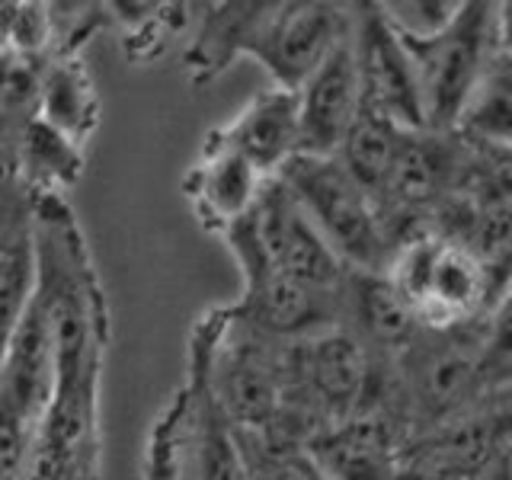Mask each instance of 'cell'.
<instances>
[{
	"instance_id": "1",
	"label": "cell",
	"mask_w": 512,
	"mask_h": 480,
	"mask_svg": "<svg viewBox=\"0 0 512 480\" xmlns=\"http://www.w3.org/2000/svg\"><path fill=\"white\" fill-rule=\"evenodd\" d=\"M384 276L410 301L426 330H448L484 320L509 282L477 250L436 231L404 240L394 250Z\"/></svg>"
},
{
	"instance_id": "2",
	"label": "cell",
	"mask_w": 512,
	"mask_h": 480,
	"mask_svg": "<svg viewBox=\"0 0 512 480\" xmlns=\"http://www.w3.org/2000/svg\"><path fill=\"white\" fill-rule=\"evenodd\" d=\"M391 20L413 64L426 128L455 132L461 109L468 106L480 74L496 52L493 4L464 0L452 7L439 26L429 29H410L394 13Z\"/></svg>"
},
{
	"instance_id": "3",
	"label": "cell",
	"mask_w": 512,
	"mask_h": 480,
	"mask_svg": "<svg viewBox=\"0 0 512 480\" xmlns=\"http://www.w3.org/2000/svg\"><path fill=\"white\" fill-rule=\"evenodd\" d=\"M276 180L292 192L301 212L340 256L346 269L384 272L391 263V240L375 199L352 180L336 157L295 154Z\"/></svg>"
},
{
	"instance_id": "4",
	"label": "cell",
	"mask_w": 512,
	"mask_h": 480,
	"mask_svg": "<svg viewBox=\"0 0 512 480\" xmlns=\"http://www.w3.org/2000/svg\"><path fill=\"white\" fill-rule=\"evenodd\" d=\"M400 404L420 432L474 407L487 394L484 320L448 330H423L394 359Z\"/></svg>"
},
{
	"instance_id": "5",
	"label": "cell",
	"mask_w": 512,
	"mask_h": 480,
	"mask_svg": "<svg viewBox=\"0 0 512 480\" xmlns=\"http://www.w3.org/2000/svg\"><path fill=\"white\" fill-rule=\"evenodd\" d=\"M349 36V13L336 4H263L247 36L244 55H253L272 74L276 87L298 93L330 52Z\"/></svg>"
},
{
	"instance_id": "6",
	"label": "cell",
	"mask_w": 512,
	"mask_h": 480,
	"mask_svg": "<svg viewBox=\"0 0 512 480\" xmlns=\"http://www.w3.org/2000/svg\"><path fill=\"white\" fill-rule=\"evenodd\" d=\"M349 42L356 58L362 109L394 122L404 132L426 128L420 87L388 7L359 4L349 13Z\"/></svg>"
},
{
	"instance_id": "7",
	"label": "cell",
	"mask_w": 512,
	"mask_h": 480,
	"mask_svg": "<svg viewBox=\"0 0 512 480\" xmlns=\"http://www.w3.org/2000/svg\"><path fill=\"white\" fill-rule=\"evenodd\" d=\"M237 317L260 336L304 340V336L333 330L343 320L340 292L304 285L279 269H256L247 276L244 301Z\"/></svg>"
},
{
	"instance_id": "8",
	"label": "cell",
	"mask_w": 512,
	"mask_h": 480,
	"mask_svg": "<svg viewBox=\"0 0 512 480\" xmlns=\"http://www.w3.org/2000/svg\"><path fill=\"white\" fill-rule=\"evenodd\" d=\"M362 109L349 36L298 90V154L333 157Z\"/></svg>"
},
{
	"instance_id": "9",
	"label": "cell",
	"mask_w": 512,
	"mask_h": 480,
	"mask_svg": "<svg viewBox=\"0 0 512 480\" xmlns=\"http://www.w3.org/2000/svg\"><path fill=\"white\" fill-rule=\"evenodd\" d=\"M304 452L327 480H394L397 423L384 413H356L320 429Z\"/></svg>"
},
{
	"instance_id": "10",
	"label": "cell",
	"mask_w": 512,
	"mask_h": 480,
	"mask_svg": "<svg viewBox=\"0 0 512 480\" xmlns=\"http://www.w3.org/2000/svg\"><path fill=\"white\" fill-rule=\"evenodd\" d=\"M340 311L349 320V333L368 352H384V359L391 362L426 330L410 301L397 292V285L384 272L346 269L340 285Z\"/></svg>"
},
{
	"instance_id": "11",
	"label": "cell",
	"mask_w": 512,
	"mask_h": 480,
	"mask_svg": "<svg viewBox=\"0 0 512 480\" xmlns=\"http://www.w3.org/2000/svg\"><path fill=\"white\" fill-rule=\"evenodd\" d=\"M208 144L234 151L263 180H272L298 154V93L282 87L263 90Z\"/></svg>"
},
{
	"instance_id": "12",
	"label": "cell",
	"mask_w": 512,
	"mask_h": 480,
	"mask_svg": "<svg viewBox=\"0 0 512 480\" xmlns=\"http://www.w3.org/2000/svg\"><path fill=\"white\" fill-rule=\"evenodd\" d=\"M218 400L237 432L263 436L285 400L282 356L260 346H237L218 365Z\"/></svg>"
},
{
	"instance_id": "13",
	"label": "cell",
	"mask_w": 512,
	"mask_h": 480,
	"mask_svg": "<svg viewBox=\"0 0 512 480\" xmlns=\"http://www.w3.org/2000/svg\"><path fill=\"white\" fill-rule=\"evenodd\" d=\"M263 176L256 173L244 157L208 144L205 157L189 173V199L202 221L228 231L231 224L244 218L263 189Z\"/></svg>"
},
{
	"instance_id": "14",
	"label": "cell",
	"mask_w": 512,
	"mask_h": 480,
	"mask_svg": "<svg viewBox=\"0 0 512 480\" xmlns=\"http://www.w3.org/2000/svg\"><path fill=\"white\" fill-rule=\"evenodd\" d=\"M455 135L474 148L512 154V58L493 52L484 74L461 109Z\"/></svg>"
},
{
	"instance_id": "15",
	"label": "cell",
	"mask_w": 512,
	"mask_h": 480,
	"mask_svg": "<svg viewBox=\"0 0 512 480\" xmlns=\"http://www.w3.org/2000/svg\"><path fill=\"white\" fill-rule=\"evenodd\" d=\"M39 122L77 144L96 125V90L77 61H64L42 74Z\"/></svg>"
},
{
	"instance_id": "16",
	"label": "cell",
	"mask_w": 512,
	"mask_h": 480,
	"mask_svg": "<svg viewBox=\"0 0 512 480\" xmlns=\"http://www.w3.org/2000/svg\"><path fill=\"white\" fill-rule=\"evenodd\" d=\"M400 135H404V128H397L394 122L381 119L368 109H359L356 122H352L340 151L333 157L340 160V167L375 199L381 192L384 176L391 170Z\"/></svg>"
},
{
	"instance_id": "17",
	"label": "cell",
	"mask_w": 512,
	"mask_h": 480,
	"mask_svg": "<svg viewBox=\"0 0 512 480\" xmlns=\"http://www.w3.org/2000/svg\"><path fill=\"white\" fill-rule=\"evenodd\" d=\"M263 4H221L205 16V26L196 39V48L189 52V61L202 77H212L231 64V58L244 55L247 36L260 16Z\"/></svg>"
},
{
	"instance_id": "18",
	"label": "cell",
	"mask_w": 512,
	"mask_h": 480,
	"mask_svg": "<svg viewBox=\"0 0 512 480\" xmlns=\"http://www.w3.org/2000/svg\"><path fill=\"white\" fill-rule=\"evenodd\" d=\"M36 298V253L29 240L0 247V359Z\"/></svg>"
},
{
	"instance_id": "19",
	"label": "cell",
	"mask_w": 512,
	"mask_h": 480,
	"mask_svg": "<svg viewBox=\"0 0 512 480\" xmlns=\"http://www.w3.org/2000/svg\"><path fill=\"white\" fill-rule=\"evenodd\" d=\"M42 416L29 413L20 400L0 391V480H20L32 455V439Z\"/></svg>"
},
{
	"instance_id": "20",
	"label": "cell",
	"mask_w": 512,
	"mask_h": 480,
	"mask_svg": "<svg viewBox=\"0 0 512 480\" xmlns=\"http://www.w3.org/2000/svg\"><path fill=\"white\" fill-rule=\"evenodd\" d=\"M52 36V13L42 4H0V55L32 58Z\"/></svg>"
},
{
	"instance_id": "21",
	"label": "cell",
	"mask_w": 512,
	"mask_h": 480,
	"mask_svg": "<svg viewBox=\"0 0 512 480\" xmlns=\"http://www.w3.org/2000/svg\"><path fill=\"white\" fill-rule=\"evenodd\" d=\"M199 480H250L237 436L224 423L205 429L199 448Z\"/></svg>"
},
{
	"instance_id": "22",
	"label": "cell",
	"mask_w": 512,
	"mask_h": 480,
	"mask_svg": "<svg viewBox=\"0 0 512 480\" xmlns=\"http://www.w3.org/2000/svg\"><path fill=\"white\" fill-rule=\"evenodd\" d=\"M493 39H496V52L512 58V0L493 4Z\"/></svg>"
},
{
	"instance_id": "23",
	"label": "cell",
	"mask_w": 512,
	"mask_h": 480,
	"mask_svg": "<svg viewBox=\"0 0 512 480\" xmlns=\"http://www.w3.org/2000/svg\"><path fill=\"white\" fill-rule=\"evenodd\" d=\"M477 480H512V439L500 445V452L490 458V464Z\"/></svg>"
},
{
	"instance_id": "24",
	"label": "cell",
	"mask_w": 512,
	"mask_h": 480,
	"mask_svg": "<svg viewBox=\"0 0 512 480\" xmlns=\"http://www.w3.org/2000/svg\"><path fill=\"white\" fill-rule=\"evenodd\" d=\"M0 119H4V109H0Z\"/></svg>"
}]
</instances>
